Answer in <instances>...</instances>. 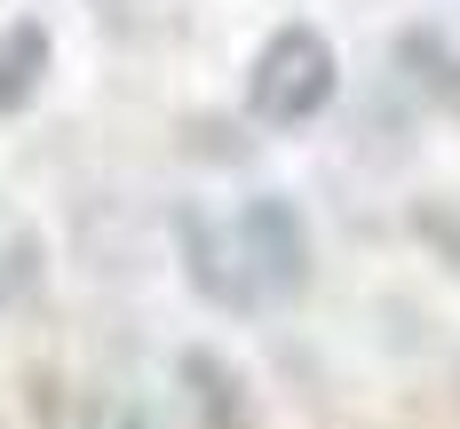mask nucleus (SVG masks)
Listing matches in <instances>:
<instances>
[{"instance_id": "f257e3e1", "label": "nucleus", "mask_w": 460, "mask_h": 429, "mask_svg": "<svg viewBox=\"0 0 460 429\" xmlns=\"http://www.w3.org/2000/svg\"><path fill=\"white\" fill-rule=\"evenodd\" d=\"M341 88V56L325 40L318 24H278L262 56H254V72H246V112L262 120V128H310L325 103Z\"/></svg>"}, {"instance_id": "f03ea898", "label": "nucleus", "mask_w": 460, "mask_h": 429, "mask_svg": "<svg viewBox=\"0 0 460 429\" xmlns=\"http://www.w3.org/2000/svg\"><path fill=\"white\" fill-rule=\"evenodd\" d=\"M230 223H238V246H246V271L262 286V302H294V294L310 286V223H302L294 199L262 191V199H246Z\"/></svg>"}, {"instance_id": "7ed1b4c3", "label": "nucleus", "mask_w": 460, "mask_h": 429, "mask_svg": "<svg viewBox=\"0 0 460 429\" xmlns=\"http://www.w3.org/2000/svg\"><path fill=\"white\" fill-rule=\"evenodd\" d=\"M175 238H183L190 286H199L215 310H262V286H254V271H246L238 223H215L207 207H183V215H175Z\"/></svg>"}, {"instance_id": "20e7f679", "label": "nucleus", "mask_w": 460, "mask_h": 429, "mask_svg": "<svg viewBox=\"0 0 460 429\" xmlns=\"http://www.w3.org/2000/svg\"><path fill=\"white\" fill-rule=\"evenodd\" d=\"M397 72H405V88H413L420 103H437V112L460 120V48L445 40V32H429V24L397 32Z\"/></svg>"}, {"instance_id": "39448f33", "label": "nucleus", "mask_w": 460, "mask_h": 429, "mask_svg": "<svg viewBox=\"0 0 460 429\" xmlns=\"http://www.w3.org/2000/svg\"><path fill=\"white\" fill-rule=\"evenodd\" d=\"M183 389L207 429H246V381L230 374L215 350H183Z\"/></svg>"}, {"instance_id": "423d86ee", "label": "nucleus", "mask_w": 460, "mask_h": 429, "mask_svg": "<svg viewBox=\"0 0 460 429\" xmlns=\"http://www.w3.org/2000/svg\"><path fill=\"white\" fill-rule=\"evenodd\" d=\"M48 80V32L40 24H8L0 32V112H24Z\"/></svg>"}, {"instance_id": "0eeeda50", "label": "nucleus", "mask_w": 460, "mask_h": 429, "mask_svg": "<svg viewBox=\"0 0 460 429\" xmlns=\"http://www.w3.org/2000/svg\"><path fill=\"white\" fill-rule=\"evenodd\" d=\"M0 294H8V263H0Z\"/></svg>"}]
</instances>
